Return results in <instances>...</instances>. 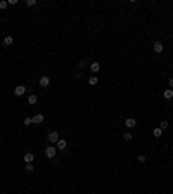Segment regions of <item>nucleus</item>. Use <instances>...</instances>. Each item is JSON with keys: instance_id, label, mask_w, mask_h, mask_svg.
Masks as SVG:
<instances>
[{"instance_id": "f03ea898", "label": "nucleus", "mask_w": 173, "mask_h": 194, "mask_svg": "<svg viewBox=\"0 0 173 194\" xmlns=\"http://www.w3.org/2000/svg\"><path fill=\"white\" fill-rule=\"evenodd\" d=\"M55 153H57V147H54V146H48L47 149H45V156L47 158H54Z\"/></svg>"}, {"instance_id": "6e6552de", "label": "nucleus", "mask_w": 173, "mask_h": 194, "mask_svg": "<svg viewBox=\"0 0 173 194\" xmlns=\"http://www.w3.org/2000/svg\"><path fill=\"white\" fill-rule=\"evenodd\" d=\"M31 120H33V123H36V125H38V123H43V120H45V118H43V114H35Z\"/></svg>"}, {"instance_id": "9d476101", "label": "nucleus", "mask_w": 173, "mask_h": 194, "mask_svg": "<svg viewBox=\"0 0 173 194\" xmlns=\"http://www.w3.org/2000/svg\"><path fill=\"white\" fill-rule=\"evenodd\" d=\"M90 69H92L94 73H99V71H101V64H99V63H92Z\"/></svg>"}, {"instance_id": "4468645a", "label": "nucleus", "mask_w": 173, "mask_h": 194, "mask_svg": "<svg viewBox=\"0 0 173 194\" xmlns=\"http://www.w3.org/2000/svg\"><path fill=\"white\" fill-rule=\"evenodd\" d=\"M152 135H154V137H161V135H163V130H161V128H154V130H152Z\"/></svg>"}, {"instance_id": "ddd939ff", "label": "nucleus", "mask_w": 173, "mask_h": 194, "mask_svg": "<svg viewBox=\"0 0 173 194\" xmlns=\"http://www.w3.org/2000/svg\"><path fill=\"white\" fill-rule=\"evenodd\" d=\"M36 101H38V99H36V95H33V94L28 97V104H36Z\"/></svg>"}, {"instance_id": "dca6fc26", "label": "nucleus", "mask_w": 173, "mask_h": 194, "mask_svg": "<svg viewBox=\"0 0 173 194\" xmlns=\"http://www.w3.org/2000/svg\"><path fill=\"white\" fill-rule=\"evenodd\" d=\"M12 44V37H5L4 38V45H10Z\"/></svg>"}, {"instance_id": "4be33fe9", "label": "nucleus", "mask_w": 173, "mask_h": 194, "mask_svg": "<svg viewBox=\"0 0 173 194\" xmlns=\"http://www.w3.org/2000/svg\"><path fill=\"white\" fill-rule=\"evenodd\" d=\"M137 160H139L140 163H144V161H145V156H137Z\"/></svg>"}, {"instance_id": "9b49d317", "label": "nucleus", "mask_w": 173, "mask_h": 194, "mask_svg": "<svg viewBox=\"0 0 173 194\" xmlns=\"http://www.w3.org/2000/svg\"><path fill=\"white\" fill-rule=\"evenodd\" d=\"M163 95H164V99H168V101H170V99L173 97V90H171V88H168V90H164V94H163Z\"/></svg>"}, {"instance_id": "f8f14e48", "label": "nucleus", "mask_w": 173, "mask_h": 194, "mask_svg": "<svg viewBox=\"0 0 173 194\" xmlns=\"http://www.w3.org/2000/svg\"><path fill=\"white\" fill-rule=\"evenodd\" d=\"M97 83H99V80H97L95 76H90V78H88V85H92V87H94V85H97Z\"/></svg>"}, {"instance_id": "5701e85b", "label": "nucleus", "mask_w": 173, "mask_h": 194, "mask_svg": "<svg viewBox=\"0 0 173 194\" xmlns=\"http://www.w3.org/2000/svg\"><path fill=\"white\" fill-rule=\"evenodd\" d=\"M170 88H171V90H173V78H171V80H170Z\"/></svg>"}, {"instance_id": "423d86ee", "label": "nucleus", "mask_w": 173, "mask_h": 194, "mask_svg": "<svg viewBox=\"0 0 173 194\" xmlns=\"http://www.w3.org/2000/svg\"><path fill=\"white\" fill-rule=\"evenodd\" d=\"M48 83H50V80H48V76H42L40 78V87H48Z\"/></svg>"}, {"instance_id": "39448f33", "label": "nucleus", "mask_w": 173, "mask_h": 194, "mask_svg": "<svg viewBox=\"0 0 173 194\" xmlns=\"http://www.w3.org/2000/svg\"><path fill=\"white\" fill-rule=\"evenodd\" d=\"M154 52H158V54H161L163 52V44H161V42H154Z\"/></svg>"}, {"instance_id": "7ed1b4c3", "label": "nucleus", "mask_w": 173, "mask_h": 194, "mask_svg": "<svg viewBox=\"0 0 173 194\" xmlns=\"http://www.w3.org/2000/svg\"><path fill=\"white\" fill-rule=\"evenodd\" d=\"M125 125H126V128H133V126H137V121H135V118H126Z\"/></svg>"}, {"instance_id": "f3484780", "label": "nucleus", "mask_w": 173, "mask_h": 194, "mask_svg": "<svg viewBox=\"0 0 173 194\" xmlns=\"http://www.w3.org/2000/svg\"><path fill=\"white\" fill-rule=\"evenodd\" d=\"M123 139H125V141H132V139H133V135H132L130 132H126L125 135H123Z\"/></svg>"}, {"instance_id": "2eb2a0df", "label": "nucleus", "mask_w": 173, "mask_h": 194, "mask_svg": "<svg viewBox=\"0 0 173 194\" xmlns=\"http://www.w3.org/2000/svg\"><path fill=\"white\" fill-rule=\"evenodd\" d=\"M168 126H170V123H168L166 120H163V121H161V126H159V128H161V130H166Z\"/></svg>"}, {"instance_id": "6ab92c4d", "label": "nucleus", "mask_w": 173, "mask_h": 194, "mask_svg": "<svg viewBox=\"0 0 173 194\" xmlns=\"http://www.w3.org/2000/svg\"><path fill=\"white\" fill-rule=\"evenodd\" d=\"M24 170H26V172H33V165H31V163H26Z\"/></svg>"}, {"instance_id": "20e7f679", "label": "nucleus", "mask_w": 173, "mask_h": 194, "mask_svg": "<svg viewBox=\"0 0 173 194\" xmlns=\"http://www.w3.org/2000/svg\"><path fill=\"white\" fill-rule=\"evenodd\" d=\"M24 92H26V87H24V85H17V87L14 88V94H16L17 97H19V95H23Z\"/></svg>"}, {"instance_id": "a211bd4d", "label": "nucleus", "mask_w": 173, "mask_h": 194, "mask_svg": "<svg viewBox=\"0 0 173 194\" xmlns=\"http://www.w3.org/2000/svg\"><path fill=\"white\" fill-rule=\"evenodd\" d=\"M26 5H28V7H33V5H36V0H26Z\"/></svg>"}, {"instance_id": "0eeeda50", "label": "nucleus", "mask_w": 173, "mask_h": 194, "mask_svg": "<svg viewBox=\"0 0 173 194\" xmlns=\"http://www.w3.org/2000/svg\"><path fill=\"white\" fill-rule=\"evenodd\" d=\"M66 146H67V142L64 141V139H59L57 144H55V147H57V149H66Z\"/></svg>"}, {"instance_id": "1a4fd4ad", "label": "nucleus", "mask_w": 173, "mask_h": 194, "mask_svg": "<svg viewBox=\"0 0 173 194\" xmlns=\"http://www.w3.org/2000/svg\"><path fill=\"white\" fill-rule=\"evenodd\" d=\"M33 160H35L33 153H26V154H24V161H26V163H33Z\"/></svg>"}, {"instance_id": "aec40b11", "label": "nucleus", "mask_w": 173, "mask_h": 194, "mask_svg": "<svg viewBox=\"0 0 173 194\" xmlns=\"http://www.w3.org/2000/svg\"><path fill=\"white\" fill-rule=\"evenodd\" d=\"M31 123H33L31 118H24V125H31Z\"/></svg>"}, {"instance_id": "f257e3e1", "label": "nucleus", "mask_w": 173, "mask_h": 194, "mask_svg": "<svg viewBox=\"0 0 173 194\" xmlns=\"http://www.w3.org/2000/svg\"><path fill=\"white\" fill-rule=\"evenodd\" d=\"M47 141L50 142V144H57V141H59V134H57V132H50V134H48V137H47Z\"/></svg>"}, {"instance_id": "412c9836", "label": "nucleus", "mask_w": 173, "mask_h": 194, "mask_svg": "<svg viewBox=\"0 0 173 194\" xmlns=\"http://www.w3.org/2000/svg\"><path fill=\"white\" fill-rule=\"evenodd\" d=\"M5 7H7V2H4V0H2V2H0V9H5Z\"/></svg>"}]
</instances>
